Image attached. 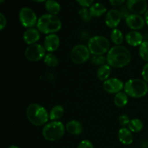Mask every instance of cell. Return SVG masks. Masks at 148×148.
I'll return each mask as SVG.
<instances>
[{
	"label": "cell",
	"mask_w": 148,
	"mask_h": 148,
	"mask_svg": "<svg viewBox=\"0 0 148 148\" xmlns=\"http://www.w3.org/2000/svg\"><path fill=\"white\" fill-rule=\"evenodd\" d=\"M26 116L28 121L37 127L43 125L49 119V114L46 108L38 103H32L27 107Z\"/></svg>",
	"instance_id": "3"
},
{
	"label": "cell",
	"mask_w": 148,
	"mask_h": 148,
	"mask_svg": "<svg viewBox=\"0 0 148 148\" xmlns=\"http://www.w3.org/2000/svg\"><path fill=\"white\" fill-rule=\"evenodd\" d=\"M142 76H143V79L148 83V63L146 64L143 67V71H142Z\"/></svg>",
	"instance_id": "34"
},
{
	"label": "cell",
	"mask_w": 148,
	"mask_h": 148,
	"mask_svg": "<svg viewBox=\"0 0 148 148\" xmlns=\"http://www.w3.org/2000/svg\"><path fill=\"white\" fill-rule=\"evenodd\" d=\"M36 26L43 34H53L62 28V22L56 15L48 13L39 17Z\"/></svg>",
	"instance_id": "2"
},
{
	"label": "cell",
	"mask_w": 148,
	"mask_h": 148,
	"mask_svg": "<svg viewBox=\"0 0 148 148\" xmlns=\"http://www.w3.org/2000/svg\"><path fill=\"white\" fill-rule=\"evenodd\" d=\"M126 42L130 46H139L143 43V36L141 33L134 30V31L129 32L125 36Z\"/></svg>",
	"instance_id": "15"
},
{
	"label": "cell",
	"mask_w": 148,
	"mask_h": 148,
	"mask_svg": "<svg viewBox=\"0 0 148 148\" xmlns=\"http://www.w3.org/2000/svg\"><path fill=\"white\" fill-rule=\"evenodd\" d=\"M107 64L110 66L121 68L130 63L132 59L130 51L123 46H115L111 48L106 56Z\"/></svg>",
	"instance_id": "1"
},
{
	"label": "cell",
	"mask_w": 148,
	"mask_h": 148,
	"mask_svg": "<svg viewBox=\"0 0 148 148\" xmlns=\"http://www.w3.org/2000/svg\"><path fill=\"white\" fill-rule=\"evenodd\" d=\"M144 124L143 122L139 119H134L130 120V122L128 125V129L132 132H139L143 129Z\"/></svg>",
	"instance_id": "25"
},
{
	"label": "cell",
	"mask_w": 148,
	"mask_h": 148,
	"mask_svg": "<svg viewBox=\"0 0 148 148\" xmlns=\"http://www.w3.org/2000/svg\"><path fill=\"white\" fill-rule=\"evenodd\" d=\"M19 20L22 25L27 28H32L38 23L36 14L33 10L28 7H23L20 10Z\"/></svg>",
	"instance_id": "8"
},
{
	"label": "cell",
	"mask_w": 148,
	"mask_h": 148,
	"mask_svg": "<svg viewBox=\"0 0 148 148\" xmlns=\"http://www.w3.org/2000/svg\"><path fill=\"white\" fill-rule=\"evenodd\" d=\"M44 63L47 66H51V67H55L59 64V59L55 56L54 54L51 53H49L46 54V56L43 58Z\"/></svg>",
	"instance_id": "26"
},
{
	"label": "cell",
	"mask_w": 148,
	"mask_h": 148,
	"mask_svg": "<svg viewBox=\"0 0 148 148\" xmlns=\"http://www.w3.org/2000/svg\"><path fill=\"white\" fill-rule=\"evenodd\" d=\"M45 7L49 13L54 15L59 14V12L61 11L60 4L55 0H47L45 4Z\"/></svg>",
	"instance_id": "22"
},
{
	"label": "cell",
	"mask_w": 148,
	"mask_h": 148,
	"mask_svg": "<svg viewBox=\"0 0 148 148\" xmlns=\"http://www.w3.org/2000/svg\"><path fill=\"white\" fill-rule=\"evenodd\" d=\"M33 1H36V2H42V1H47V0H33Z\"/></svg>",
	"instance_id": "38"
},
{
	"label": "cell",
	"mask_w": 148,
	"mask_h": 148,
	"mask_svg": "<svg viewBox=\"0 0 148 148\" xmlns=\"http://www.w3.org/2000/svg\"><path fill=\"white\" fill-rule=\"evenodd\" d=\"M139 54L145 62H148V40H145L139 48Z\"/></svg>",
	"instance_id": "27"
},
{
	"label": "cell",
	"mask_w": 148,
	"mask_h": 148,
	"mask_svg": "<svg viewBox=\"0 0 148 148\" xmlns=\"http://www.w3.org/2000/svg\"><path fill=\"white\" fill-rule=\"evenodd\" d=\"M59 44H60L59 37L55 33H53L46 36V37L45 38L43 46L47 51L51 53L57 50Z\"/></svg>",
	"instance_id": "14"
},
{
	"label": "cell",
	"mask_w": 148,
	"mask_h": 148,
	"mask_svg": "<svg viewBox=\"0 0 148 148\" xmlns=\"http://www.w3.org/2000/svg\"><path fill=\"white\" fill-rule=\"evenodd\" d=\"M77 148H94L93 145L90 140H82L78 145Z\"/></svg>",
	"instance_id": "31"
},
{
	"label": "cell",
	"mask_w": 148,
	"mask_h": 148,
	"mask_svg": "<svg viewBox=\"0 0 148 148\" xmlns=\"http://www.w3.org/2000/svg\"><path fill=\"white\" fill-rule=\"evenodd\" d=\"M118 137L119 141L124 145H130L133 143L132 132L126 127L120 129L118 133Z\"/></svg>",
	"instance_id": "17"
},
{
	"label": "cell",
	"mask_w": 148,
	"mask_h": 148,
	"mask_svg": "<svg viewBox=\"0 0 148 148\" xmlns=\"http://www.w3.org/2000/svg\"><path fill=\"white\" fill-rule=\"evenodd\" d=\"M110 38L113 43L116 46H120L124 41V36L122 32L117 28L113 29L112 31L111 32Z\"/></svg>",
	"instance_id": "24"
},
{
	"label": "cell",
	"mask_w": 148,
	"mask_h": 148,
	"mask_svg": "<svg viewBox=\"0 0 148 148\" xmlns=\"http://www.w3.org/2000/svg\"><path fill=\"white\" fill-rule=\"evenodd\" d=\"M7 25V20L2 13H0V30H2Z\"/></svg>",
	"instance_id": "35"
},
{
	"label": "cell",
	"mask_w": 148,
	"mask_h": 148,
	"mask_svg": "<svg viewBox=\"0 0 148 148\" xmlns=\"http://www.w3.org/2000/svg\"><path fill=\"white\" fill-rule=\"evenodd\" d=\"M90 57V51L88 46L78 44L73 47L70 52V59L73 63L81 64L85 63Z\"/></svg>",
	"instance_id": "7"
},
{
	"label": "cell",
	"mask_w": 148,
	"mask_h": 148,
	"mask_svg": "<svg viewBox=\"0 0 148 148\" xmlns=\"http://www.w3.org/2000/svg\"><path fill=\"white\" fill-rule=\"evenodd\" d=\"M64 114V108L62 106H55L49 112V119L51 121H57L60 119Z\"/></svg>",
	"instance_id": "20"
},
{
	"label": "cell",
	"mask_w": 148,
	"mask_h": 148,
	"mask_svg": "<svg viewBox=\"0 0 148 148\" xmlns=\"http://www.w3.org/2000/svg\"><path fill=\"white\" fill-rule=\"evenodd\" d=\"M79 15L80 18L85 23H90L92 20V16L91 15L90 10L87 7H83L79 10Z\"/></svg>",
	"instance_id": "28"
},
{
	"label": "cell",
	"mask_w": 148,
	"mask_h": 148,
	"mask_svg": "<svg viewBox=\"0 0 148 148\" xmlns=\"http://www.w3.org/2000/svg\"><path fill=\"white\" fill-rule=\"evenodd\" d=\"M79 5H81L83 7H90L93 3L94 0H77Z\"/></svg>",
	"instance_id": "33"
},
{
	"label": "cell",
	"mask_w": 148,
	"mask_h": 148,
	"mask_svg": "<svg viewBox=\"0 0 148 148\" xmlns=\"http://www.w3.org/2000/svg\"><path fill=\"white\" fill-rule=\"evenodd\" d=\"M145 23H147V25H148V9L147 10V12L145 14Z\"/></svg>",
	"instance_id": "37"
},
{
	"label": "cell",
	"mask_w": 148,
	"mask_h": 148,
	"mask_svg": "<svg viewBox=\"0 0 148 148\" xmlns=\"http://www.w3.org/2000/svg\"><path fill=\"white\" fill-rule=\"evenodd\" d=\"M124 85L118 78H109L103 82V89L106 92L111 94H116L121 92Z\"/></svg>",
	"instance_id": "10"
},
{
	"label": "cell",
	"mask_w": 148,
	"mask_h": 148,
	"mask_svg": "<svg viewBox=\"0 0 148 148\" xmlns=\"http://www.w3.org/2000/svg\"><path fill=\"white\" fill-rule=\"evenodd\" d=\"M119 121L120 125L122 126L123 127H125L126 126L129 125L130 122V117L126 114H123L119 117Z\"/></svg>",
	"instance_id": "30"
},
{
	"label": "cell",
	"mask_w": 148,
	"mask_h": 148,
	"mask_svg": "<svg viewBox=\"0 0 148 148\" xmlns=\"http://www.w3.org/2000/svg\"><path fill=\"white\" fill-rule=\"evenodd\" d=\"M124 92L127 95L134 98H141L148 92L147 83L144 79H131L124 84Z\"/></svg>",
	"instance_id": "4"
},
{
	"label": "cell",
	"mask_w": 148,
	"mask_h": 148,
	"mask_svg": "<svg viewBox=\"0 0 148 148\" xmlns=\"http://www.w3.org/2000/svg\"><path fill=\"white\" fill-rule=\"evenodd\" d=\"M9 148H19V147L16 145H12V146H10Z\"/></svg>",
	"instance_id": "39"
},
{
	"label": "cell",
	"mask_w": 148,
	"mask_h": 148,
	"mask_svg": "<svg viewBox=\"0 0 148 148\" xmlns=\"http://www.w3.org/2000/svg\"><path fill=\"white\" fill-rule=\"evenodd\" d=\"M4 1V0H0V3H1V4H2Z\"/></svg>",
	"instance_id": "40"
},
{
	"label": "cell",
	"mask_w": 148,
	"mask_h": 148,
	"mask_svg": "<svg viewBox=\"0 0 148 148\" xmlns=\"http://www.w3.org/2000/svg\"><path fill=\"white\" fill-rule=\"evenodd\" d=\"M89 10L90 12L91 15L95 17H101V16H102L107 11V9L105 7V5L103 4L102 3L99 2L92 4L90 7Z\"/></svg>",
	"instance_id": "19"
},
{
	"label": "cell",
	"mask_w": 148,
	"mask_h": 148,
	"mask_svg": "<svg viewBox=\"0 0 148 148\" xmlns=\"http://www.w3.org/2000/svg\"><path fill=\"white\" fill-rule=\"evenodd\" d=\"M121 18L122 17H121L119 10L113 9V10H109L106 15V25L110 28L114 29L119 25Z\"/></svg>",
	"instance_id": "13"
},
{
	"label": "cell",
	"mask_w": 148,
	"mask_h": 148,
	"mask_svg": "<svg viewBox=\"0 0 148 148\" xmlns=\"http://www.w3.org/2000/svg\"><path fill=\"white\" fill-rule=\"evenodd\" d=\"M128 95L125 92H119L115 94L114 104L119 108H122L128 103Z\"/></svg>",
	"instance_id": "23"
},
{
	"label": "cell",
	"mask_w": 148,
	"mask_h": 148,
	"mask_svg": "<svg viewBox=\"0 0 148 148\" xmlns=\"http://www.w3.org/2000/svg\"><path fill=\"white\" fill-rule=\"evenodd\" d=\"M126 24L133 30H140L143 28L145 25V20L140 14H130L127 18L125 19Z\"/></svg>",
	"instance_id": "11"
},
{
	"label": "cell",
	"mask_w": 148,
	"mask_h": 148,
	"mask_svg": "<svg viewBox=\"0 0 148 148\" xmlns=\"http://www.w3.org/2000/svg\"><path fill=\"white\" fill-rule=\"evenodd\" d=\"M125 1L126 0H109V2L113 6H119Z\"/></svg>",
	"instance_id": "36"
},
{
	"label": "cell",
	"mask_w": 148,
	"mask_h": 148,
	"mask_svg": "<svg viewBox=\"0 0 148 148\" xmlns=\"http://www.w3.org/2000/svg\"><path fill=\"white\" fill-rule=\"evenodd\" d=\"M127 6L133 14H141L147 10V3L146 0H127Z\"/></svg>",
	"instance_id": "12"
},
{
	"label": "cell",
	"mask_w": 148,
	"mask_h": 148,
	"mask_svg": "<svg viewBox=\"0 0 148 148\" xmlns=\"http://www.w3.org/2000/svg\"><path fill=\"white\" fill-rule=\"evenodd\" d=\"M91 62L95 66H103L106 64L107 62L106 56H104L103 55L101 56H93L91 59Z\"/></svg>",
	"instance_id": "29"
},
{
	"label": "cell",
	"mask_w": 148,
	"mask_h": 148,
	"mask_svg": "<svg viewBox=\"0 0 148 148\" xmlns=\"http://www.w3.org/2000/svg\"><path fill=\"white\" fill-rule=\"evenodd\" d=\"M119 12L121 13V15L122 18L126 19L130 14V11L128 9L127 6H122L119 9Z\"/></svg>",
	"instance_id": "32"
},
{
	"label": "cell",
	"mask_w": 148,
	"mask_h": 148,
	"mask_svg": "<svg viewBox=\"0 0 148 148\" xmlns=\"http://www.w3.org/2000/svg\"><path fill=\"white\" fill-rule=\"evenodd\" d=\"M65 128H66L67 132L72 134V135H79L83 132L82 124L77 120L69 121V122L66 123Z\"/></svg>",
	"instance_id": "18"
},
{
	"label": "cell",
	"mask_w": 148,
	"mask_h": 148,
	"mask_svg": "<svg viewBox=\"0 0 148 148\" xmlns=\"http://www.w3.org/2000/svg\"><path fill=\"white\" fill-rule=\"evenodd\" d=\"M111 67L108 64H104L100 66L99 69L97 71V77L101 81H106L109 79L111 75Z\"/></svg>",
	"instance_id": "21"
},
{
	"label": "cell",
	"mask_w": 148,
	"mask_h": 148,
	"mask_svg": "<svg viewBox=\"0 0 148 148\" xmlns=\"http://www.w3.org/2000/svg\"><path fill=\"white\" fill-rule=\"evenodd\" d=\"M46 49L38 43L30 45L25 51V55L30 62H38L46 56Z\"/></svg>",
	"instance_id": "9"
},
{
	"label": "cell",
	"mask_w": 148,
	"mask_h": 148,
	"mask_svg": "<svg viewBox=\"0 0 148 148\" xmlns=\"http://www.w3.org/2000/svg\"><path fill=\"white\" fill-rule=\"evenodd\" d=\"M40 31L38 29L32 27L28 28L23 34V40L27 45L36 43L40 39Z\"/></svg>",
	"instance_id": "16"
},
{
	"label": "cell",
	"mask_w": 148,
	"mask_h": 148,
	"mask_svg": "<svg viewBox=\"0 0 148 148\" xmlns=\"http://www.w3.org/2000/svg\"><path fill=\"white\" fill-rule=\"evenodd\" d=\"M88 47L94 56H101L110 50V41L102 36H95L88 40Z\"/></svg>",
	"instance_id": "6"
},
{
	"label": "cell",
	"mask_w": 148,
	"mask_h": 148,
	"mask_svg": "<svg viewBox=\"0 0 148 148\" xmlns=\"http://www.w3.org/2000/svg\"><path fill=\"white\" fill-rule=\"evenodd\" d=\"M65 130L66 128L61 121H53L44 126L42 130V135L48 141L55 142L63 137Z\"/></svg>",
	"instance_id": "5"
}]
</instances>
